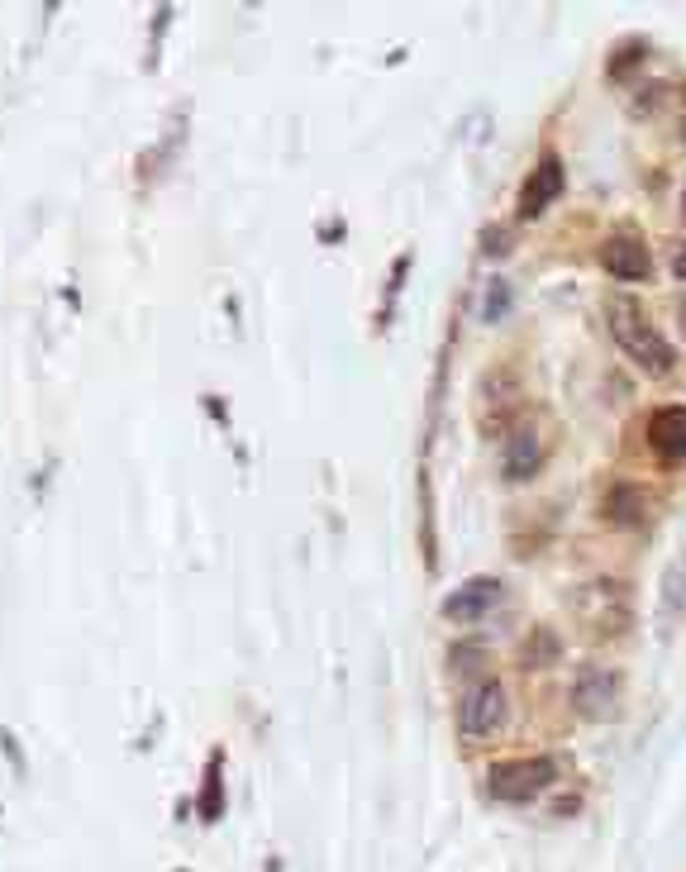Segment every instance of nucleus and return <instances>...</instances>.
<instances>
[{
	"mask_svg": "<svg viewBox=\"0 0 686 872\" xmlns=\"http://www.w3.org/2000/svg\"><path fill=\"white\" fill-rule=\"evenodd\" d=\"M505 310H510V287H505V281H491L487 296H482V320L496 325Z\"/></svg>",
	"mask_w": 686,
	"mask_h": 872,
	"instance_id": "ddd939ff",
	"label": "nucleus"
},
{
	"mask_svg": "<svg viewBox=\"0 0 686 872\" xmlns=\"http://www.w3.org/2000/svg\"><path fill=\"white\" fill-rule=\"evenodd\" d=\"M648 449L663 463H682L686 458V406H663L648 416Z\"/></svg>",
	"mask_w": 686,
	"mask_h": 872,
	"instance_id": "6e6552de",
	"label": "nucleus"
},
{
	"mask_svg": "<svg viewBox=\"0 0 686 872\" xmlns=\"http://www.w3.org/2000/svg\"><path fill=\"white\" fill-rule=\"evenodd\" d=\"M615 701H620V677L611 668L586 663V668L572 677V710H577V716L605 720V716H615Z\"/></svg>",
	"mask_w": 686,
	"mask_h": 872,
	"instance_id": "39448f33",
	"label": "nucleus"
},
{
	"mask_svg": "<svg viewBox=\"0 0 686 872\" xmlns=\"http://www.w3.org/2000/svg\"><path fill=\"white\" fill-rule=\"evenodd\" d=\"M501 725H505L501 681H477V687L462 696V706H458V735L462 739H487V735H496Z\"/></svg>",
	"mask_w": 686,
	"mask_h": 872,
	"instance_id": "20e7f679",
	"label": "nucleus"
},
{
	"mask_svg": "<svg viewBox=\"0 0 686 872\" xmlns=\"http://www.w3.org/2000/svg\"><path fill=\"white\" fill-rule=\"evenodd\" d=\"M605 320H611L615 343L625 348V358H629L639 372H648V377H667V372L677 368L673 343L663 339V329L648 320L644 306H639L634 296H611V300H605Z\"/></svg>",
	"mask_w": 686,
	"mask_h": 872,
	"instance_id": "f257e3e1",
	"label": "nucleus"
},
{
	"mask_svg": "<svg viewBox=\"0 0 686 872\" xmlns=\"http://www.w3.org/2000/svg\"><path fill=\"white\" fill-rule=\"evenodd\" d=\"M563 654V644H557V634L539 625L530 639H524V668H549V663Z\"/></svg>",
	"mask_w": 686,
	"mask_h": 872,
	"instance_id": "f8f14e48",
	"label": "nucleus"
},
{
	"mask_svg": "<svg viewBox=\"0 0 686 872\" xmlns=\"http://www.w3.org/2000/svg\"><path fill=\"white\" fill-rule=\"evenodd\" d=\"M673 273H677V281H686V244H677V253H673Z\"/></svg>",
	"mask_w": 686,
	"mask_h": 872,
	"instance_id": "2eb2a0df",
	"label": "nucleus"
},
{
	"mask_svg": "<svg viewBox=\"0 0 686 872\" xmlns=\"http://www.w3.org/2000/svg\"><path fill=\"white\" fill-rule=\"evenodd\" d=\"M487 253H505V234H501V229L487 234Z\"/></svg>",
	"mask_w": 686,
	"mask_h": 872,
	"instance_id": "dca6fc26",
	"label": "nucleus"
},
{
	"mask_svg": "<svg viewBox=\"0 0 686 872\" xmlns=\"http://www.w3.org/2000/svg\"><path fill=\"white\" fill-rule=\"evenodd\" d=\"M557 196H563V157L544 153V157H539V167L530 172V182H524V192H520V215L524 219L544 215Z\"/></svg>",
	"mask_w": 686,
	"mask_h": 872,
	"instance_id": "423d86ee",
	"label": "nucleus"
},
{
	"mask_svg": "<svg viewBox=\"0 0 686 872\" xmlns=\"http://www.w3.org/2000/svg\"><path fill=\"white\" fill-rule=\"evenodd\" d=\"M682 329H686V300H682Z\"/></svg>",
	"mask_w": 686,
	"mask_h": 872,
	"instance_id": "f3484780",
	"label": "nucleus"
},
{
	"mask_svg": "<svg viewBox=\"0 0 686 872\" xmlns=\"http://www.w3.org/2000/svg\"><path fill=\"white\" fill-rule=\"evenodd\" d=\"M219 811H225V806H219V753H215L211 758V782H205V797H201V815L219 820Z\"/></svg>",
	"mask_w": 686,
	"mask_h": 872,
	"instance_id": "4468645a",
	"label": "nucleus"
},
{
	"mask_svg": "<svg viewBox=\"0 0 686 872\" xmlns=\"http://www.w3.org/2000/svg\"><path fill=\"white\" fill-rule=\"evenodd\" d=\"M539 458H544L539 434L530 430V424H520V430L505 439V482H530L539 472Z\"/></svg>",
	"mask_w": 686,
	"mask_h": 872,
	"instance_id": "9d476101",
	"label": "nucleus"
},
{
	"mask_svg": "<svg viewBox=\"0 0 686 872\" xmlns=\"http://www.w3.org/2000/svg\"><path fill=\"white\" fill-rule=\"evenodd\" d=\"M496 601H501V582L496 577H472L468 586H458V592L443 601V615L458 620V625H468V620H482Z\"/></svg>",
	"mask_w": 686,
	"mask_h": 872,
	"instance_id": "1a4fd4ad",
	"label": "nucleus"
},
{
	"mask_svg": "<svg viewBox=\"0 0 686 872\" xmlns=\"http://www.w3.org/2000/svg\"><path fill=\"white\" fill-rule=\"evenodd\" d=\"M605 515L615 520V525H639L644 520V491L639 486H611V496H605Z\"/></svg>",
	"mask_w": 686,
	"mask_h": 872,
	"instance_id": "9b49d317",
	"label": "nucleus"
},
{
	"mask_svg": "<svg viewBox=\"0 0 686 872\" xmlns=\"http://www.w3.org/2000/svg\"><path fill=\"white\" fill-rule=\"evenodd\" d=\"M682 215H686V186H682Z\"/></svg>",
	"mask_w": 686,
	"mask_h": 872,
	"instance_id": "a211bd4d",
	"label": "nucleus"
},
{
	"mask_svg": "<svg viewBox=\"0 0 686 872\" xmlns=\"http://www.w3.org/2000/svg\"><path fill=\"white\" fill-rule=\"evenodd\" d=\"M601 263H605V273H611L615 281H644L653 273L648 244L634 239V234H615V239H605Z\"/></svg>",
	"mask_w": 686,
	"mask_h": 872,
	"instance_id": "0eeeda50",
	"label": "nucleus"
},
{
	"mask_svg": "<svg viewBox=\"0 0 686 872\" xmlns=\"http://www.w3.org/2000/svg\"><path fill=\"white\" fill-rule=\"evenodd\" d=\"M553 777H557L553 758H505V763H496L487 772V791L496 801L520 806V801H534L539 791H549Z\"/></svg>",
	"mask_w": 686,
	"mask_h": 872,
	"instance_id": "f03ea898",
	"label": "nucleus"
},
{
	"mask_svg": "<svg viewBox=\"0 0 686 872\" xmlns=\"http://www.w3.org/2000/svg\"><path fill=\"white\" fill-rule=\"evenodd\" d=\"M577 615L592 634H625L634 620V601L625 582H586L577 592Z\"/></svg>",
	"mask_w": 686,
	"mask_h": 872,
	"instance_id": "7ed1b4c3",
	"label": "nucleus"
}]
</instances>
